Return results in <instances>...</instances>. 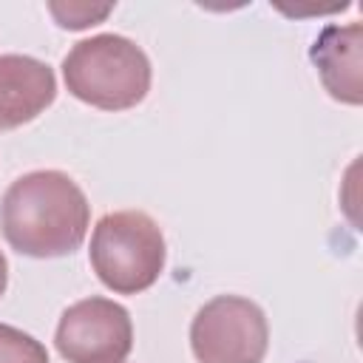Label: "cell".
<instances>
[{"label": "cell", "instance_id": "obj_7", "mask_svg": "<svg viewBox=\"0 0 363 363\" xmlns=\"http://www.w3.org/2000/svg\"><path fill=\"white\" fill-rule=\"evenodd\" d=\"M363 28L360 23L349 26H326L318 40L312 43V62L315 71L329 91L332 99L346 105H360V65H363Z\"/></svg>", "mask_w": 363, "mask_h": 363}, {"label": "cell", "instance_id": "obj_10", "mask_svg": "<svg viewBox=\"0 0 363 363\" xmlns=\"http://www.w3.org/2000/svg\"><path fill=\"white\" fill-rule=\"evenodd\" d=\"M6 284H9V264H6V255L0 252V295L6 292Z\"/></svg>", "mask_w": 363, "mask_h": 363}, {"label": "cell", "instance_id": "obj_2", "mask_svg": "<svg viewBox=\"0 0 363 363\" xmlns=\"http://www.w3.org/2000/svg\"><path fill=\"white\" fill-rule=\"evenodd\" d=\"M147 54L122 34L79 40L62 60L65 88L99 111H128L150 91Z\"/></svg>", "mask_w": 363, "mask_h": 363}, {"label": "cell", "instance_id": "obj_9", "mask_svg": "<svg viewBox=\"0 0 363 363\" xmlns=\"http://www.w3.org/2000/svg\"><path fill=\"white\" fill-rule=\"evenodd\" d=\"M48 9H51V14L57 17V23H60L62 28H71V31L96 26L99 20H105V17L111 14V6H88V3H68V6L51 3Z\"/></svg>", "mask_w": 363, "mask_h": 363}, {"label": "cell", "instance_id": "obj_4", "mask_svg": "<svg viewBox=\"0 0 363 363\" xmlns=\"http://www.w3.org/2000/svg\"><path fill=\"white\" fill-rule=\"evenodd\" d=\"M267 346V315L241 295L207 301L190 323V349L199 363H261Z\"/></svg>", "mask_w": 363, "mask_h": 363}, {"label": "cell", "instance_id": "obj_8", "mask_svg": "<svg viewBox=\"0 0 363 363\" xmlns=\"http://www.w3.org/2000/svg\"><path fill=\"white\" fill-rule=\"evenodd\" d=\"M0 363H48V352L34 335L0 323Z\"/></svg>", "mask_w": 363, "mask_h": 363}, {"label": "cell", "instance_id": "obj_1", "mask_svg": "<svg viewBox=\"0 0 363 363\" xmlns=\"http://www.w3.org/2000/svg\"><path fill=\"white\" fill-rule=\"evenodd\" d=\"M91 224L82 187L62 170H31L0 199V230L28 258H62L79 250Z\"/></svg>", "mask_w": 363, "mask_h": 363}, {"label": "cell", "instance_id": "obj_3", "mask_svg": "<svg viewBox=\"0 0 363 363\" xmlns=\"http://www.w3.org/2000/svg\"><path fill=\"white\" fill-rule=\"evenodd\" d=\"M96 278L116 295L150 289L167 258L159 224L142 210L108 213L96 221L88 250Z\"/></svg>", "mask_w": 363, "mask_h": 363}, {"label": "cell", "instance_id": "obj_5", "mask_svg": "<svg viewBox=\"0 0 363 363\" xmlns=\"http://www.w3.org/2000/svg\"><path fill=\"white\" fill-rule=\"evenodd\" d=\"M54 343L68 363H125L133 349V323L122 303L91 295L60 315Z\"/></svg>", "mask_w": 363, "mask_h": 363}, {"label": "cell", "instance_id": "obj_6", "mask_svg": "<svg viewBox=\"0 0 363 363\" xmlns=\"http://www.w3.org/2000/svg\"><path fill=\"white\" fill-rule=\"evenodd\" d=\"M57 96L54 71L26 54L0 57V130L37 119Z\"/></svg>", "mask_w": 363, "mask_h": 363}]
</instances>
